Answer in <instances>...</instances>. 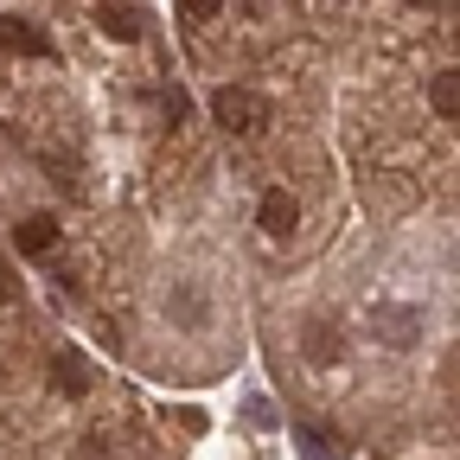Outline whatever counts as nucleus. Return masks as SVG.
Returning <instances> with one entry per match:
<instances>
[{"instance_id":"1","label":"nucleus","mask_w":460,"mask_h":460,"mask_svg":"<svg viewBox=\"0 0 460 460\" xmlns=\"http://www.w3.org/2000/svg\"><path fill=\"white\" fill-rule=\"evenodd\" d=\"M211 122L224 128V135H262L269 128V102L256 96V90H217L211 96Z\"/></svg>"},{"instance_id":"2","label":"nucleus","mask_w":460,"mask_h":460,"mask_svg":"<svg viewBox=\"0 0 460 460\" xmlns=\"http://www.w3.org/2000/svg\"><path fill=\"white\" fill-rule=\"evenodd\" d=\"M256 217H262V230H269V237H288V230L301 224V205H295V192L269 186V192H262V205H256Z\"/></svg>"},{"instance_id":"3","label":"nucleus","mask_w":460,"mask_h":460,"mask_svg":"<svg viewBox=\"0 0 460 460\" xmlns=\"http://www.w3.org/2000/svg\"><path fill=\"white\" fill-rule=\"evenodd\" d=\"M13 243H20V256H45V250L58 243V217H45V211L20 217V230H13Z\"/></svg>"},{"instance_id":"4","label":"nucleus","mask_w":460,"mask_h":460,"mask_svg":"<svg viewBox=\"0 0 460 460\" xmlns=\"http://www.w3.org/2000/svg\"><path fill=\"white\" fill-rule=\"evenodd\" d=\"M0 45H7V51H26V58H51V39H45L39 26H26V20H0Z\"/></svg>"},{"instance_id":"5","label":"nucleus","mask_w":460,"mask_h":460,"mask_svg":"<svg viewBox=\"0 0 460 460\" xmlns=\"http://www.w3.org/2000/svg\"><path fill=\"white\" fill-rule=\"evenodd\" d=\"M96 20H102V32H109V39H122V45H135V39H141V13H135V7H122V0H102Z\"/></svg>"},{"instance_id":"6","label":"nucleus","mask_w":460,"mask_h":460,"mask_svg":"<svg viewBox=\"0 0 460 460\" xmlns=\"http://www.w3.org/2000/svg\"><path fill=\"white\" fill-rule=\"evenodd\" d=\"M51 377H58V390H65V396H84V390H90V358L58 352V358H51Z\"/></svg>"},{"instance_id":"7","label":"nucleus","mask_w":460,"mask_h":460,"mask_svg":"<svg viewBox=\"0 0 460 460\" xmlns=\"http://www.w3.org/2000/svg\"><path fill=\"white\" fill-rule=\"evenodd\" d=\"M429 102H435V115H454V122H460V71H441L429 84Z\"/></svg>"},{"instance_id":"8","label":"nucleus","mask_w":460,"mask_h":460,"mask_svg":"<svg viewBox=\"0 0 460 460\" xmlns=\"http://www.w3.org/2000/svg\"><path fill=\"white\" fill-rule=\"evenodd\" d=\"M416 320H422L416 307H390V314H384V326H390L384 339H390V345H410V339H416Z\"/></svg>"},{"instance_id":"9","label":"nucleus","mask_w":460,"mask_h":460,"mask_svg":"<svg viewBox=\"0 0 460 460\" xmlns=\"http://www.w3.org/2000/svg\"><path fill=\"white\" fill-rule=\"evenodd\" d=\"M217 7H224V0H180V13H186V20H211Z\"/></svg>"}]
</instances>
